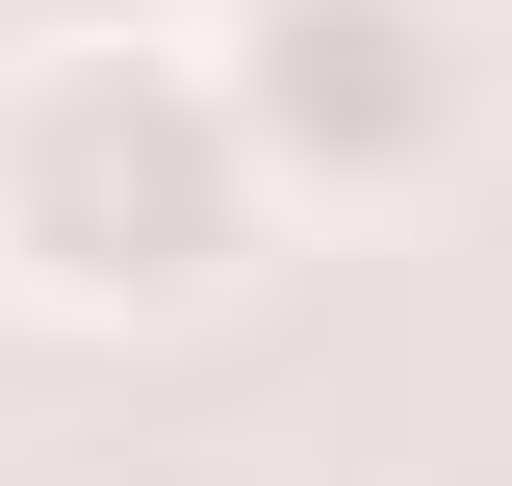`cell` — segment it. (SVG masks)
Segmentation results:
<instances>
[{
    "mask_svg": "<svg viewBox=\"0 0 512 486\" xmlns=\"http://www.w3.org/2000/svg\"><path fill=\"white\" fill-rule=\"evenodd\" d=\"M282 180H256L205 26H26L0 52V307L26 333H205L256 282Z\"/></svg>",
    "mask_w": 512,
    "mask_h": 486,
    "instance_id": "obj_1",
    "label": "cell"
},
{
    "mask_svg": "<svg viewBox=\"0 0 512 486\" xmlns=\"http://www.w3.org/2000/svg\"><path fill=\"white\" fill-rule=\"evenodd\" d=\"M205 77H231L282 231H410V205L487 180V128H512L487 0H205Z\"/></svg>",
    "mask_w": 512,
    "mask_h": 486,
    "instance_id": "obj_2",
    "label": "cell"
}]
</instances>
